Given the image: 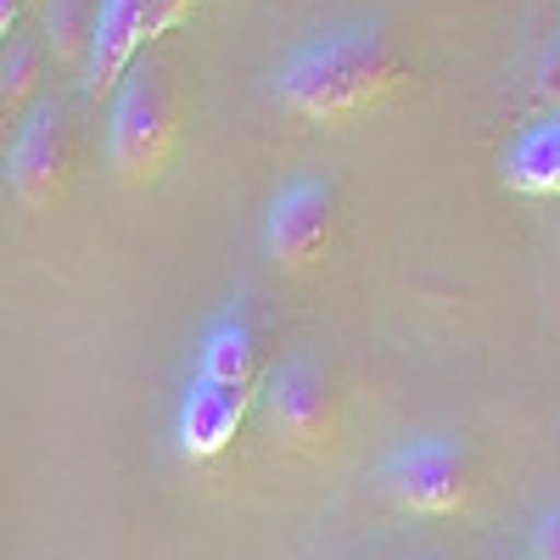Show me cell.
<instances>
[{
  "label": "cell",
  "mask_w": 560,
  "mask_h": 560,
  "mask_svg": "<svg viewBox=\"0 0 560 560\" xmlns=\"http://www.w3.org/2000/svg\"><path fill=\"white\" fill-rule=\"evenodd\" d=\"M398 79H404V62L376 23H337L292 45L275 73V90L298 118L337 124L376 107Z\"/></svg>",
  "instance_id": "cell-1"
},
{
  "label": "cell",
  "mask_w": 560,
  "mask_h": 560,
  "mask_svg": "<svg viewBox=\"0 0 560 560\" xmlns=\"http://www.w3.org/2000/svg\"><path fill=\"white\" fill-rule=\"evenodd\" d=\"M179 140V84L168 73V62L147 57L129 62V73L118 79L113 96V124H107V152L124 185H152L168 168V152Z\"/></svg>",
  "instance_id": "cell-2"
},
{
  "label": "cell",
  "mask_w": 560,
  "mask_h": 560,
  "mask_svg": "<svg viewBox=\"0 0 560 560\" xmlns=\"http://www.w3.org/2000/svg\"><path fill=\"white\" fill-rule=\"evenodd\" d=\"M382 482L404 510H415V516H454V510H465L477 493L471 454L454 438H415V443L393 448L387 465H382Z\"/></svg>",
  "instance_id": "cell-3"
},
{
  "label": "cell",
  "mask_w": 560,
  "mask_h": 560,
  "mask_svg": "<svg viewBox=\"0 0 560 560\" xmlns=\"http://www.w3.org/2000/svg\"><path fill=\"white\" fill-rule=\"evenodd\" d=\"M264 247L287 275H308L337 247V191L319 174H298L280 185L264 219Z\"/></svg>",
  "instance_id": "cell-4"
},
{
  "label": "cell",
  "mask_w": 560,
  "mask_h": 560,
  "mask_svg": "<svg viewBox=\"0 0 560 560\" xmlns=\"http://www.w3.org/2000/svg\"><path fill=\"white\" fill-rule=\"evenodd\" d=\"M264 415H269V432L298 454H325L337 443V427H342L337 387L314 359H287V364L269 370Z\"/></svg>",
  "instance_id": "cell-5"
},
{
  "label": "cell",
  "mask_w": 560,
  "mask_h": 560,
  "mask_svg": "<svg viewBox=\"0 0 560 560\" xmlns=\"http://www.w3.org/2000/svg\"><path fill=\"white\" fill-rule=\"evenodd\" d=\"M73 179V124L62 102H34L7 152V185L23 208H51Z\"/></svg>",
  "instance_id": "cell-6"
},
{
  "label": "cell",
  "mask_w": 560,
  "mask_h": 560,
  "mask_svg": "<svg viewBox=\"0 0 560 560\" xmlns=\"http://www.w3.org/2000/svg\"><path fill=\"white\" fill-rule=\"evenodd\" d=\"M253 409V387H230V382H208L197 376L179 398V448L191 459H213L236 443L242 420Z\"/></svg>",
  "instance_id": "cell-7"
},
{
  "label": "cell",
  "mask_w": 560,
  "mask_h": 560,
  "mask_svg": "<svg viewBox=\"0 0 560 560\" xmlns=\"http://www.w3.org/2000/svg\"><path fill=\"white\" fill-rule=\"evenodd\" d=\"M147 45V0H96V23H90V51H84V90L107 96L129 73L135 51Z\"/></svg>",
  "instance_id": "cell-8"
},
{
  "label": "cell",
  "mask_w": 560,
  "mask_h": 560,
  "mask_svg": "<svg viewBox=\"0 0 560 560\" xmlns=\"http://www.w3.org/2000/svg\"><path fill=\"white\" fill-rule=\"evenodd\" d=\"M504 185L522 197H560V107L527 124L504 152Z\"/></svg>",
  "instance_id": "cell-9"
},
{
  "label": "cell",
  "mask_w": 560,
  "mask_h": 560,
  "mask_svg": "<svg viewBox=\"0 0 560 560\" xmlns=\"http://www.w3.org/2000/svg\"><path fill=\"white\" fill-rule=\"evenodd\" d=\"M197 376L208 382H230V387H253L258 382V342L242 319H213L202 337V364Z\"/></svg>",
  "instance_id": "cell-10"
},
{
  "label": "cell",
  "mask_w": 560,
  "mask_h": 560,
  "mask_svg": "<svg viewBox=\"0 0 560 560\" xmlns=\"http://www.w3.org/2000/svg\"><path fill=\"white\" fill-rule=\"evenodd\" d=\"M39 73H45V57L34 39H12L0 51V113L7 118H23L39 96Z\"/></svg>",
  "instance_id": "cell-11"
},
{
  "label": "cell",
  "mask_w": 560,
  "mask_h": 560,
  "mask_svg": "<svg viewBox=\"0 0 560 560\" xmlns=\"http://www.w3.org/2000/svg\"><path fill=\"white\" fill-rule=\"evenodd\" d=\"M90 23H96V7H90V0H45V39H51L57 62H84Z\"/></svg>",
  "instance_id": "cell-12"
},
{
  "label": "cell",
  "mask_w": 560,
  "mask_h": 560,
  "mask_svg": "<svg viewBox=\"0 0 560 560\" xmlns=\"http://www.w3.org/2000/svg\"><path fill=\"white\" fill-rule=\"evenodd\" d=\"M533 560H560V504L544 510L533 527Z\"/></svg>",
  "instance_id": "cell-13"
},
{
  "label": "cell",
  "mask_w": 560,
  "mask_h": 560,
  "mask_svg": "<svg viewBox=\"0 0 560 560\" xmlns=\"http://www.w3.org/2000/svg\"><path fill=\"white\" fill-rule=\"evenodd\" d=\"M538 90H544V102H555L560 107V39L544 51V62H538Z\"/></svg>",
  "instance_id": "cell-14"
},
{
  "label": "cell",
  "mask_w": 560,
  "mask_h": 560,
  "mask_svg": "<svg viewBox=\"0 0 560 560\" xmlns=\"http://www.w3.org/2000/svg\"><path fill=\"white\" fill-rule=\"evenodd\" d=\"M18 12H23V0H0V39L18 28Z\"/></svg>",
  "instance_id": "cell-15"
},
{
  "label": "cell",
  "mask_w": 560,
  "mask_h": 560,
  "mask_svg": "<svg viewBox=\"0 0 560 560\" xmlns=\"http://www.w3.org/2000/svg\"><path fill=\"white\" fill-rule=\"evenodd\" d=\"M179 7H185V12H191V0H179Z\"/></svg>",
  "instance_id": "cell-16"
}]
</instances>
